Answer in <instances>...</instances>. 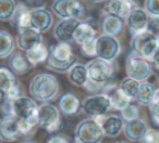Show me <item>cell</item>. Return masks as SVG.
I'll use <instances>...</instances> for the list:
<instances>
[{"mask_svg": "<svg viewBox=\"0 0 159 143\" xmlns=\"http://www.w3.org/2000/svg\"><path fill=\"white\" fill-rule=\"evenodd\" d=\"M77 63V59L73 54V49L69 42H58L49 48V55L45 65L55 73L63 74Z\"/></svg>", "mask_w": 159, "mask_h": 143, "instance_id": "obj_1", "label": "cell"}, {"mask_svg": "<svg viewBox=\"0 0 159 143\" xmlns=\"http://www.w3.org/2000/svg\"><path fill=\"white\" fill-rule=\"evenodd\" d=\"M30 93L37 101L43 103L50 102L59 93V82L52 74H36L30 82Z\"/></svg>", "mask_w": 159, "mask_h": 143, "instance_id": "obj_2", "label": "cell"}, {"mask_svg": "<svg viewBox=\"0 0 159 143\" xmlns=\"http://www.w3.org/2000/svg\"><path fill=\"white\" fill-rule=\"evenodd\" d=\"M97 31L87 22L82 20L77 25L73 36V42L81 49V53L86 57H96V40H97Z\"/></svg>", "mask_w": 159, "mask_h": 143, "instance_id": "obj_3", "label": "cell"}, {"mask_svg": "<svg viewBox=\"0 0 159 143\" xmlns=\"http://www.w3.org/2000/svg\"><path fill=\"white\" fill-rule=\"evenodd\" d=\"M125 72L128 77L139 82H146L152 74V64L135 52H131L126 57Z\"/></svg>", "mask_w": 159, "mask_h": 143, "instance_id": "obj_4", "label": "cell"}, {"mask_svg": "<svg viewBox=\"0 0 159 143\" xmlns=\"http://www.w3.org/2000/svg\"><path fill=\"white\" fill-rule=\"evenodd\" d=\"M131 48L133 52L137 53L152 63V60L159 50V41L156 35L146 31L131 39Z\"/></svg>", "mask_w": 159, "mask_h": 143, "instance_id": "obj_5", "label": "cell"}, {"mask_svg": "<svg viewBox=\"0 0 159 143\" xmlns=\"http://www.w3.org/2000/svg\"><path fill=\"white\" fill-rule=\"evenodd\" d=\"M81 143H102L105 133L95 118H86L75 127V137Z\"/></svg>", "mask_w": 159, "mask_h": 143, "instance_id": "obj_6", "label": "cell"}, {"mask_svg": "<svg viewBox=\"0 0 159 143\" xmlns=\"http://www.w3.org/2000/svg\"><path fill=\"white\" fill-rule=\"evenodd\" d=\"M85 66L89 74V79L100 86H106L115 73L113 64L99 57L92 59L85 64Z\"/></svg>", "mask_w": 159, "mask_h": 143, "instance_id": "obj_7", "label": "cell"}, {"mask_svg": "<svg viewBox=\"0 0 159 143\" xmlns=\"http://www.w3.org/2000/svg\"><path fill=\"white\" fill-rule=\"evenodd\" d=\"M51 9L60 20L77 19L82 21L86 15V9L81 0H53Z\"/></svg>", "mask_w": 159, "mask_h": 143, "instance_id": "obj_8", "label": "cell"}, {"mask_svg": "<svg viewBox=\"0 0 159 143\" xmlns=\"http://www.w3.org/2000/svg\"><path fill=\"white\" fill-rule=\"evenodd\" d=\"M37 118L38 126L49 133L58 131L62 126L59 108L48 102L38 106Z\"/></svg>", "mask_w": 159, "mask_h": 143, "instance_id": "obj_9", "label": "cell"}, {"mask_svg": "<svg viewBox=\"0 0 159 143\" xmlns=\"http://www.w3.org/2000/svg\"><path fill=\"white\" fill-rule=\"evenodd\" d=\"M12 116L18 120H38V105L31 97L21 95L13 102H11Z\"/></svg>", "mask_w": 159, "mask_h": 143, "instance_id": "obj_10", "label": "cell"}, {"mask_svg": "<svg viewBox=\"0 0 159 143\" xmlns=\"http://www.w3.org/2000/svg\"><path fill=\"white\" fill-rule=\"evenodd\" d=\"M121 53V44L117 37L100 35L96 40V57L112 63Z\"/></svg>", "mask_w": 159, "mask_h": 143, "instance_id": "obj_11", "label": "cell"}, {"mask_svg": "<svg viewBox=\"0 0 159 143\" xmlns=\"http://www.w3.org/2000/svg\"><path fill=\"white\" fill-rule=\"evenodd\" d=\"M81 105H82L83 111L87 115H89L91 118L105 116L111 108L108 97L102 92L85 98Z\"/></svg>", "mask_w": 159, "mask_h": 143, "instance_id": "obj_12", "label": "cell"}, {"mask_svg": "<svg viewBox=\"0 0 159 143\" xmlns=\"http://www.w3.org/2000/svg\"><path fill=\"white\" fill-rule=\"evenodd\" d=\"M135 8L134 0H106L102 10L105 15H112L125 21Z\"/></svg>", "mask_w": 159, "mask_h": 143, "instance_id": "obj_13", "label": "cell"}, {"mask_svg": "<svg viewBox=\"0 0 159 143\" xmlns=\"http://www.w3.org/2000/svg\"><path fill=\"white\" fill-rule=\"evenodd\" d=\"M53 24V15L51 11L45 7L31 9V27L39 33H46Z\"/></svg>", "mask_w": 159, "mask_h": 143, "instance_id": "obj_14", "label": "cell"}, {"mask_svg": "<svg viewBox=\"0 0 159 143\" xmlns=\"http://www.w3.org/2000/svg\"><path fill=\"white\" fill-rule=\"evenodd\" d=\"M102 93L106 95L108 97L109 101H110L111 108L116 111H122L124 107L132 103V100L129 99L123 93V91L121 90V88L119 87V85L116 84H107L106 86L102 88Z\"/></svg>", "mask_w": 159, "mask_h": 143, "instance_id": "obj_15", "label": "cell"}, {"mask_svg": "<svg viewBox=\"0 0 159 143\" xmlns=\"http://www.w3.org/2000/svg\"><path fill=\"white\" fill-rule=\"evenodd\" d=\"M95 119L102 126L105 137L110 139L117 138L123 131L124 126H125L123 119L120 117V115H116V114L105 115V116L97 117Z\"/></svg>", "mask_w": 159, "mask_h": 143, "instance_id": "obj_16", "label": "cell"}, {"mask_svg": "<svg viewBox=\"0 0 159 143\" xmlns=\"http://www.w3.org/2000/svg\"><path fill=\"white\" fill-rule=\"evenodd\" d=\"M148 18H149L148 13L145 11V9L141 7H136L131 12L126 20L131 37H134V36L147 31Z\"/></svg>", "mask_w": 159, "mask_h": 143, "instance_id": "obj_17", "label": "cell"}, {"mask_svg": "<svg viewBox=\"0 0 159 143\" xmlns=\"http://www.w3.org/2000/svg\"><path fill=\"white\" fill-rule=\"evenodd\" d=\"M81 20L77 19H64L60 20L53 27V37L59 42L73 41V36Z\"/></svg>", "mask_w": 159, "mask_h": 143, "instance_id": "obj_18", "label": "cell"}, {"mask_svg": "<svg viewBox=\"0 0 159 143\" xmlns=\"http://www.w3.org/2000/svg\"><path fill=\"white\" fill-rule=\"evenodd\" d=\"M43 42V35L38 31L34 29L33 27H27V28L21 29L18 32V37H16V46L19 50L26 51L29 49L33 48L34 46Z\"/></svg>", "mask_w": 159, "mask_h": 143, "instance_id": "obj_19", "label": "cell"}, {"mask_svg": "<svg viewBox=\"0 0 159 143\" xmlns=\"http://www.w3.org/2000/svg\"><path fill=\"white\" fill-rule=\"evenodd\" d=\"M21 136L19 121L14 116H3L0 119V138L3 142H14Z\"/></svg>", "mask_w": 159, "mask_h": 143, "instance_id": "obj_20", "label": "cell"}, {"mask_svg": "<svg viewBox=\"0 0 159 143\" xmlns=\"http://www.w3.org/2000/svg\"><path fill=\"white\" fill-rule=\"evenodd\" d=\"M124 21L112 15H104L100 21V28L102 35L118 37L124 32Z\"/></svg>", "mask_w": 159, "mask_h": 143, "instance_id": "obj_21", "label": "cell"}, {"mask_svg": "<svg viewBox=\"0 0 159 143\" xmlns=\"http://www.w3.org/2000/svg\"><path fill=\"white\" fill-rule=\"evenodd\" d=\"M80 107H81V102L76 95L72 92L64 93L60 97L58 101V108L60 113H62L66 116H74L77 114Z\"/></svg>", "mask_w": 159, "mask_h": 143, "instance_id": "obj_22", "label": "cell"}, {"mask_svg": "<svg viewBox=\"0 0 159 143\" xmlns=\"http://www.w3.org/2000/svg\"><path fill=\"white\" fill-rule=\"evenodd\" d=\"M10 23L12 24V26L16 27L18 32L31 27V9H29L25 3H18Z\"/></svg>", "mask_w": 159, "mask_h": 143, "instance_id": "obj_23", "label": "cell"}, {"mask_svg": "<svg viewBox=\"0 0 159 143\" xmlns=\"http://www.w3.org/2000/svg\"><path fill=\"white\" fill-rule=\"evenodd\" d=\"M124 134L132 142H141L143 137L145 136L148 127L146 123L141 118H137L135 120L125 123L124 126Z\"/></svg>", "mask_w": 159, "mask_h": 143, "instance_id": "obj_24", "label": "cell"}, {"mask_svg": "<svg viewBox=\"0 0 159 143\" xmlns=\"http://www.w3.org/2000/svg\"><path fill=\"white\" fill-rule=\"evenodd\" d=\"M8 64H9L10 69L14 74H19V75L26 74L32 68V65L29 63L24 52L21 50L13 51L11 53V55L9 57V60H8Z\"/></svg>", "mask_w": 159, "mask_h": 143, "instance_id": "obj_25", "label": "cell"}, {"mask_svg": "<svg viewBox=\"0 0 159 143\" xmlns=\"http://www.w3.org/2000/svg\"><path fill=\"white\" fill-rule=\"evenodd\" d=\"M24 54L29 63L33 67V66L38 65L40 63H45L47 61L49 55V48H47L46 44L42 42V44H38L33 48L24 51Z\"/></svg>", "mask_w": 159, "mask_h": 143, "instance_id": "obj_26", "label": "cell"}, {"mask_svg": "<svg viewBox=\"0 0 159 143\" xmlns=\"http://www.w3.org/2000/svg\"><path fill=\"white\" fill-rule=\"evenodd\" d=\"M68 79L73 86L75 87H83L89 80V74H87V69L85 64L82 63H76L68 73Z\"/></svg>", "mask_w": 159, "mask_h": 143, "instance_id": "obj_27", "label": "cell"}, {"mask_svg": "<svg viewBox=\"0 0 159 143\" xmlns=\"http://www.w3.org/2000/svg\"><path fill=\"white\" fill-rule=\"evenodd\" d=\"M155 92H156V88L150 82H141V86H139V92L136 95V100L141 105L149 106L150 104L154 101Z\"/></svg>", "mask_w": 159, "mask_h": 143, "instance_id": "obj_28", "label": "cell"}, {"mask_svg": "<svg viewBox=\"0 0 159 143\" xmlns=\"http://www.w3.org/2000/svg\"><path fill=\"white\" fill-rule=\"evenodd\" d=\"M16 41L10 33L0 31V59L9 57L14 51Z\"/></svg>", "mask_w": 159, "mask_h": 143, "instance_id": "obj_29", "label": "cell"}, {"mask_svg": "<svg viewBox=\"0 0 159 143\" xmlns=\"http://www.w3.org/2000/svg\"><path fill=\"white\" fill-rule=\"evenodd\" d=\"M16 85V74L10 68L0 67V91L7 92L10 88Z\"/></svg>", "mask_w": 159, "mask_h": 143, "instance_id": "obj_30", "label": "cell"}, {"mask_svg": "<svg viewBox=\"0 0 159 143\" xmlns=\"http://www.w3.org/2000/svg\"><path fill=\"white\" fill-rule=\"evenodd\" d=\"M139 86H141V82H137L135 79H132L130 77H126L120 82L119 87L121 88V90L123 91V93L133 101L136 98V95L139 92Z\"/></svg>", "mask_w": 159, "mask_h": 143, "instance_id": "obj_31", "label": "cell"}, {"mask_svg": "<svg viewBox=\"0 0 159 143\" xmlns=\"http://www.w3.org/2000/svg\"><path fill=\"white\" fill-rule=\"evenodd\" d=\"M16 3L14 0H0V21H10L16 11Z\"/></svg>", "mask_w": 159, "mask_h": 143, "instance_id": "obj_32", "label": "cell"}, {"mask_svg": "<svg viewBox=\"0 0 159 143\" xmlns=\"http://www.w3.org/2000/svg\"><path fill=\"white\" fill-rule=\"evenodd\" d=\"M139 111L135 104H129L126 107H124L122 111H120V117L123 119L124 123H129V121L135 120V119L139 118Z\"/></svg>", "mask_w": 159, "mask_h": 143, "instance_id": "obj_33", "label": "cell"}, {"mask_svg": "<svg viewBox=\"0 0 159 143\" xmlns=\"http://www.w3.org/2000/svg\"><path fill=\"white\" fill-rule=\"evenodd\" d=\"M19 129L21 134L26 137H32L36 132L38 127V120H18Z\"/></svg>", "mask_w": 159, "mask_h": 143, "instance_id": "obj_34", "label": "cell"}, {"mask_svg": "<svg viewBox=\"0 0 159 143\" xmlns=\"http://www.w3.org/2000/svg\"><path fill=\"white\" fill-rule=\"evenodd\" d=\"M144 9L148 15L159 16V0H145Z\"/></svg>", "mask_w": 159, "mask_h": 143, "instance_id": "obj_35", "label": "cell"}, {"mask_svg": "<svg viewBox=\"0 0 159 143\" xmlns=\"http://www.w3.org/2000/svg\"><path fill=\"white\" fill-rule=\"evenodd\" d=\"M141 143H159V132L155 129H148Z\"/></svg>", "mask_w": 159, "mask_h": 143, "instance_id": "obj_36", "label": "cell"}, {"mask_svg": "<svg viewBox=\"0 0 159 143\" xmlns=\"http://www.w3.org/2000/svg\"><path fill=\"white\" fill-rule=\"evenodd\" d=\"M152 120L156 126H159V100H154L149 105Z\"/></svg>", "mask_w": 159, "mask_h": 143, "instance_id": "obj_37", "label": "cell"}, {"mask_svg": "<svg viewBox=\"0 0 159 143\" xmlns=\"http://www.w3.org/2000/svg\"><path fill=\"white\" fill-rule=\"evenodd\" d=\"M20 97H21V90L18 85H16V86H13L12 88H10L9 90L5 93V100H7V101H9V102H13L14 100H16Z\"/></svg>", "mask_w": 159, "mask_h": 143, "instance_id": "obj_38", "label": "cell"}, {"mask_svg": "<svg viewBox=\"0 0 159 143\" xmlns=\"http://www.w3.org/2000/svg\"><path fill=\"white\" fill-rule=\"evenodd\" d=\"M147 31L155 34V35L159 33V16L149 15V18H148Z\"/></svg>", "mask_w": 159, "mask_h": 143, "instance_id": "obj_39", "label": "cell"}, {"mask_svg": "<svg viewBox=\"0 0 159 143\" xmlns=\"http://www.w3.org/2000/svg\"><path fill=\"white\" fill-rule=\"evenodd\" d=\"M46 143H71L68 137L63 136V134H55V136L50 137L47 140Z\"/></svg>", "mask_w": 159, "mask_h": 143, "instance_id": "obj_40", "label": "cell"}, {"mask_svg": "<svg viewBox=\"0 0 159 143\" xmlns=\"http://www.w3.org/2000/svg\"><path fill=\"white\" fill-rule=\"evenodd\" d=\"M152 63L154 64V66L157 69H159V50L157 51L156 54L154 55V57H152Z\"/></svg>", "mask_w": 159, "mask_h": 143, "instance_id": "obj_41", "label": "cell"}, {"mask_svg": "<svg viewBox=\"0 0 159 143\" xmlns=\"http://www.w3.org/2000/svg\"><path fill=\"white\" fill-rule=\"evenodd\" d=\"M3 100H5V92L0 91V104H2Z\"/></svg>", "mask_w": 159, "mask_h": 143, "instance_id": "obj_42", "label": "cell"}, {"mask_svg": "<svg viewBox=\"0 0 159 143\" xmlns=\"http://www.w3.org/2000/svg\"><path fill=\"white\" fill-rule=\"evenodd\" d=\"M89 1H91V2H93V3H99V2H102V1H106V0H89Z\"/></svg>", "mask_w": 159, "mask_h": 143, "instance_id": "obj_43", "label": "cell"}, {"mask_svg": "<svg viewBox=\"0 0 159 143\" xmlns=\"http://www.w3.org/2000/svg\"><path fill=\"white\" fill-rule=\"evenodd\" d=\"M22 143H36V142H34V141H31V140H27V141H24V142H22Z\"/></svg>", "mask_w": 159, "mask_h": 143, "instance_id": "obj_44", "label": "cell"}, {"mask_svg": "<svg viewBox=\"0 0 159 143\" xmlns=\"http://www.w3.org/2000/svg\"><path fill=\"white\" fill-rule=\"evenodd\" d=\"M156 37H157V39H158V41H159V33L156 34Z\"/></svg>", "mask_w": 159, "mask_h": 143, "instance_id": "obj_45", "label": "cell"}, {"mask_svg": "<svg viewBox=\"0 0 159 143\" xmlns=\"http://www.w3.org/2000/svg\"><path fill=\"white\" fill-rule=\"evenodd\" d=\"M116 143H128V142H124V141H119V142H116Z\"/></svg>", "mask_w": 159, "mask_h": 143, "instance_id": "obj_46", "label": "cell"}, {"mask_svg": "<svg viewBox=\"0 0 159 143\" xmlns=\"http://www.w3.org/2000/svg\"><path fill=\"white\" fill-rule=\"evenodd\" d=\"M0 143H3V141L1 140V138H0Z\"/></svg>", "mask_w": 159, "mask_h": 143, "instance_id": "obj_47", "label": "cell"}, {"mask_svg": "<svg viewBox=\"0 0 159 143\" xmlns=\"http://www.w3.org/2000/svg\"><path fill=\"white\" fill-rule=\"evenodd\" d=\"M31 1H37V0H31Z\"/></svg>", "mask_w": 159, "mask_h": 143, "instance_id": "obj_48", "label": "cell"}, {"mask_svg": "<svg viewBox=\"0 0 159 143\" xmlns=\"http://www.w3.org/2000/svg\"><path fill=\"white\" fill-rule=\"evenodd\" d=\"M158 132H159V131H158Z\"/></svg>", "mask_w": 159, "mask_h": 143, "instance_id": "obj_49", "label": "cell"}]
</instances>
